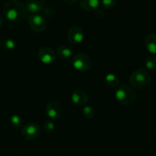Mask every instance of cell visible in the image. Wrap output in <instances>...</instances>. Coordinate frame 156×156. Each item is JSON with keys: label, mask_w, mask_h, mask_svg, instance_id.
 <instances>
[{"label": "cell", "mask_w": 156, "mask_h": 156, "mask_svg": "<svg viewBox=\"0 0 156 156\" xmlns=\"http://www.w3.org/2000/svg\"><path fill=\"white\" fill-rule=\"evenodd\" d=\"M5 17L12 22H20L25 18L27 9L25 5L19 0H9L3 7Z\"/></svg>", "instance_id": "cell-1"}, {"label": "cell", "mask_w": 156, "mask_h": 156, "mask_svg": "<svg viewBox=\"0 0 156 156\" xmlns=\"http://www.w3.org/2000/svg\"><path fill=\"white\" fill-rule=\"evenodd\" d=\"M151 81V76L149 72L143 68L135 70L131 74L129 83L133 88L142 89L148 86Z\"/></svg>", "instance_id": "cell-2"}, {"label": "cell", "mask_w": 156, "mask_h": 156, "mask_svg": "<svg viewBox=\"0 0 156 156\" xmlns=\"http://www.w3.org/2000/svg\"><path fill=\"white\" fill-rule=\"evenodd\" d=\"M117 100L121 105H130L134 103L136 98V94L133 88L126 85H122L119 87L115 92Z\"/></svg>", "instance_id": "cell-3"}, {"label": "cell", "mask_w": 156, "mask_h": 156, "mask_svg": "<svg viewBox=\"0 0 156 156\" xmlns=\"http://www.w3.org/2000/svg\"><path fill=\"white\" fill-rule=\"evenodd\" d=\"M72 64L76 70L80 72H86L91 67V60L89 56L83 53L75 55L72 59Z\"/></svg>", "instance_id": "cell-4"}, {"label": "cell", "mask_w": 156, "mask_h": 156, "mask_svg": "<svg viewBox=\"0 0 156 156\" xmlns=\"http://www.w3.org/2000/svg\"><path fill=\"white\" fill-rule=\"evenodd\" d=\"M28 22L32 30L36 33H41L44 31L47 27L46 18L40 14H31L28 17Z\"/></svg>", "instance_id": "cell-5"}, {"label": "cell", "mask_w": 156, "mask_h": 156, "mask_svg": "<svg viewBox=\"0 0 156 156\" xmlns=\"http://www.w3.org/2000/svg\"><path fill=\"white\" fill-rule=\"evenodd\" d=\"M21 134L25 140H34L41 135V127L35 123H27L21 129Z\"/></svg>", "instance_id": "cell-6"}, {"label": "cell", "mask_w": 156, "mask_h": 156, "mask_svg": "<svg viewBox=\"0 0 156 156\" xmlns=\"http://www.w3.org/2000/svg\"><path fill=\"white\" fill-rule=\"evenodd\" d=\"M85 33L79 26H73L67 32V39L71 44H79L84 41Z\"/></svg>", "instance_id": "cell-7"}, {"label": "cell", "mask_w": 156, "mask_h": 156, "mask_svg": "<svg viewBox=\"0 0 156 156\" xmlns=\"http://www.w3.org/2000/svg\"><path fill=\"white\" fill-rule=\"evenodd\" d=\"M37 57L41 62L44 64L53 63L56 59L54 50L49 47H43L38 50Z\"/></svg>", "instance_id": "cell-8"}, {"label": "cell", "mask_w": 156, "mask_h": 156, "mask_svg": "<svg viewBox=\"0 0 156 156\" xmlns=\"http://www.w3.org/2000/svg\"><path fill=\"white\" fill-rule=\"evenodd\" d=\"M46 113L52 120H57L62 114V107L59 102L56 101H50L46 106Z\"/></svg>", "instance_id": "cell-9"}, {"label": "cell", "mask_w": 156, "mask_h": 156, "mask_svg": "<svg viewBox=\"0 0 156 156\" xmlns=\"http://www.w3.org/2000/svg\"><path fill=\"white\" fill-rule=\"evenodd\" d=\"M71 98L75 105L79 106H85L88 103V96L84 90L77 89L73 91Z\"/></svg>", "instance_id": "cell-10"}, {"label": "cell", "mask_w": 156, "mask_h": 156, "mask_svg": "<svg viewBox=\"0 0 156 156\" xmlns=\"http://www.w3.org/2000/svg\"><path fill=\"white\" fill-rule=\"evenodd\" d=\"M45 0H26L25 7L31 14H37L44 7Z\"/></svg>", "instance_id": "cell-11"}, {"label": "cell", "mask_w": 156, "mask_h": 156, "mask_svg": "<svg viewBox=\"0 0 156 156\" xmlns=\"http://www.w3.org/2000/svg\"><path fill=\"white\" fill-rule=\"evenodd\" d=\"M80 6L86 12H94L100 5L99 0H80Z\"/></svg>", "instance_id": "cell-12"}, {"label": "cell", "mask_w": 156, "mask_h": 156, "mask_svg": "<svg viewBox=\"0 0 156 156\" xmlns=\"http://www.w3.org/2000/svg\"><path fill=\"white\" fill-rule=\"evenodd\" d=\"M144 42L148 51L152 54H156V35L153 34H148L145 38Z\"/></svg>", "instance_id": "cell-13"}, {"label": "cell", "mask_w": 156, "mask_h": 156, "mask_svg": "<svg viewBox=\"0 0 156 156\" xmlns=\"http://www.w3.org/2000/svg\"><path fill=\"white\" fill-rule=\"evenodd\" d=\"M56 54L62 60H70L73 59V51L66 46H59L56 48Z\"/></svg>", "instance_id": "cell-14"}, {"label": "cell", "mask_w": 156, "mask_h": 156, "mask_svg": "<svg viewBox=\"0 0 156 156\" xmlns=\"http://www.w3.org/2000/svg\"><path fill=\"white\" fill-rule=\"evenodd\" d=\"M105 83L109 88H114L118 86L119 83H120V80H119V78L116 75L109 73V74L105 76Z\"/></svg>", "instance_id": "cell-15"}, {"label": "cell", "mask_w": 156, "mask_h": 156, "mask_svg": "<svg viewBox=\"0 0 156 156\" xmlns=\"http://www.w3.org/2000/svg\"><path fill=\"white\" fill-rule=\"evenodd\" d=\"M145 66L147 69L155 70L156 69V58L153 56H149L145 60Z\"/></svg>", "instance_id": "cell-16"}, {"label": "cell", "mask_w": 156, "mask_h": 156, "mask_svg": "<svg viewBox=\"0 0 156 156\" xmlns=\"http://www.w3.org/2000/svg\"><path fill=\"white\" fill-rule=\"evenodd\" d=\"M22 118L19 115L14 114L10 117V123L15 128H19L22 126Z\"/></svg>", "instance_id": "cell-17"}, {"label": "cell", "mask_w": 156, "mask_h": 156, "mask_svg": "<svg viewBox=\"0 0 156 156\" xmlns=\"http://www.w3.org/2000/svg\"><path fill=\"white\" fill-rule=\"evenodd\" d=\"M2 45V47L5 50H8V51H11V50H13L15 49L16 43L12 39H6L3 41Z\"/></svg>", "instance_id": "cell-18"}, {"label": "cell", "mask_w": 156, "mask_h": 156, "mask_svg": "<svg viewBox=\"0 0 156 156\" xmlns=\"http://www.w3.org/2000/svg\"><path fill=\"white\" fill-rule=\"evenodd\" d=\"M82 113H83L84 116L87 117V118H92V117H94V114H95V111H94V109L91 106L85 105Z\"/></svg>", "instance_id": "cell-19"}, {"label": "cell", "mask_w": 156, "mask_h": 156, "mask_svg": "<svg viewBox=\"0 0 156 156\" xmlns=\"http://www.w3.org/2000/svg\"><path fill=\"white\" fill-rule=\"evenodd\" d=\"M117 4V0H101V5L105 9H111Z\"/></svg>", "instance_id": "cell-20"}, {"label": "cell", "mask_w": 156, "mask_h": 156, "mask_svg": "<svg viewBox=\"0 0 156 156\" xmlns=\"http://www.w3.org/2000/svg\"><path fill=\"white\" fill-rule=\"evenodd\" d=\"M55 123L52 120H47L44 124V129L46 133H51L54 130Z\"/></svg>", "instance_id": "cell-21"}, {"label": "cell", "mask_w": 156, "mask_h": 156, "mask_svg": "<svg viewBox=\"0 0 156 156\" xmlns=\"http://www.w3.org/2000/svg\"><path fill=\"white\" fill-rule=\"evenodd\" d=\"M94 12H95V16L97 17L98 18H99V19L103 18L104 17H105V13H104L103 11L101 10V9H98L97 10H95Z\"/></svg>", "instance_id": "cell-22"}, {"label": "cell", "mask_w": 156, "mask_h": 156, "mask_svg": "<svg viewBox=\"0 0 156 156\" xmlns=\"http://www.w3.org/2000/svg\"><path fill=\"white\" fill-rule=\"evenodd\" d=\"M63 1L65 2L68 3V4H74V3H76L78 0H63Z\"/></svg>", "instance_id": "cell-23"}, {"label": "cell", "mask_w": 156, "mask_h": 156, "mask_svg": "<svg viewBox=\"0 0 156 156\" xmlns=\"http://www.w3.org/2000/svg\"><path fill=\"white\" fill-rule=\"evenodd\" d=\"M3 24H4V20H3V18H2V16L0 15V27L2 26Z\"/></svg>", "instance_id": "cell-24"}, {"label": "cell", "mask_w": 156, "mask_h": 156, "mask_svg": "<svg viewBox=\"0 0 156 156\" xmlns=\"http://www.w3.org/2000/svg\"><path fill=\"white\" fill-rule=\"evenodd\" d=\"M0 46H1V41H0Z\"/></svg>", "instance_id": "cell-25"}]
</instances>
